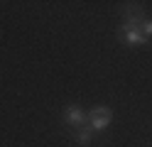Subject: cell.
Here are the masks:
<instances>
[{"mask_svg":"<svg viewBox=\"0 0 152 147\" xmlns=\"http://www.w3.org/2000/svg\"><path fill=\"white\" fill-rule=\"evenodd\" d=\"M123 15H125V20H123V25H120L123 32L140 29V25L145 22V10H142V5H137V3H125L123 5Z\"/></svg>","mask_w":152,"mask_h":147,"instance_id":"cell-1","label":"cell"},{"mask_svg":"<svg viewBox=\"0 0 152 147\" xmlns=\"http://www.w3.org/2000/svg\"><path fill=\"white\" fill-rule=\"evenodd\" d=\"M110 120H113V110L106 108V105H98V108H93V110L88 113L86 125L91 127L93 132H103V130L110 125Z\"/></svg>","mask_w":152,"mask_h":147,"instance_id":"cell-2","label":"cell"},{"mask_svg":"<svg viewBox=\"0 0 152 147\" xmlns=\"http://www.w3.org/2000/svg\"><path fill=\"white\" fill-rule=\"evenodd\" d=\"M64 120L69 123L71 127H81V125H86V115H83L81 108H76V105H66V108H64Z\"/></svg>","mask_w":152,"mask_h":147,"instance_id":"cell-3","label":"cell"},{"mask_svg":"<svg viewBox=\"0 0 152 147\" xmlns=\"http://www.w3.org/2000/svg\"><path fill=\"white\" fill-rule=\"evenodd\" d=\"M91 135H93V130L88 125H81V127H76L74 130V140L79 142L81 147H86V145H91Z\"/></svg>","mask_w":152,"mask_h":147,"instance_id":"cell-4","label":"cell"},{"mask_svg":"<svg viewBox=\"0 0 152 147\" xmlns=\"http://www.w3.org/2000/svg\"><path fill=\"white\" fill-rule=\"evenodd\" d=\"M123 34H125V42H128V44H135V47H142V44L150 42L140 29H130V32H123Z\"/></svg>","mask_w":152,"mask_h":147,"instance_id":"cell-5","label":"cell"},{"mask_svg":"<svg viewBox=\"0 0 152 147\" xmlns=\"http://www.w3.org/2000/svg\"><path fill=\"white\" fill-rule=\"evenodd\" d=\"M140 32H142V34H145L147 39L152 37V20H145V22H142V25H140Z\"/></svg>","mask_w":152,"mask_h":147,"instance_id":"cell-6","label":"cell"}]
</instances>
